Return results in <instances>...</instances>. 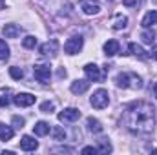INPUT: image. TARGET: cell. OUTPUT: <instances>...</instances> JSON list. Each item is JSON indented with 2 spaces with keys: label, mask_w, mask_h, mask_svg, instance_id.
<instances>
[{
  "label": "cell",
  "mask_w": 157,
  "mask_h": 155,
  "mask_svg": "<svg viewBox=\"0 0 157 155\" xmlns=\"http://www.w3.org/2000/svg\"><path fill=\"white\" fill-rule=\"evenodd\" d=\"M155 53H157V49H155Z\"/></svg>",
  "instance_id": "cell-35"
},
{
  "label": "cell",
  "mask_w": 157,
  "mask_h": 155,
  "mask_svg": "<svg viewBox=\"0 0 157 155\" xmlns=\"http://www.w3.org/2000/svg\"><path fill=\"white\" fill-rule=\"evenodd\" d=\"M13 100H15L17 106L28 108V106H33V104H35V95H31V93H18Z\"/></svg>",
  "instance_id": "cell-9"
},
{
  "label": "cell",
  "mask_w": 157,
  "mask_h": 155,
  "mask_svg": "<svg viewBox=\"0 0 157 155\" xmlns=\"http://www.w3.org/2000/svg\"><path fill=\"white\" fill-rule=\"evenodd\" d=\"M119 42L117 40H108V42H104V53H106V57H113V55H117L119 53Z\"/></svg>",
  "instance_id": "cell-17"
},
{
  "label": "cell",
  "mask_w": 157,
  "mask_h": 155,
  "mask_svg": "<svg viewBox=\"0 0 157 155\" xmlns=\"http://www.w3.org/2000/svg\"><path fill=\"white\" fill-rule=\"evenodd\" d=\"M80 119V112L77 108H66L59 113V120L60 122H75Z\"/></svg>",
  "instance_id": "cell-7"
},
{
  "label": "cell",
  "mask_w": 157,
  "mask_h": 155,
  "mask_svg": "<svg viewBox=\"0 0 157 155\" xmlns=\"http://www.w3.org/2000/svg\"><path fill=\"white\" fill-rule=\"evenodd\" d=\"M39 51H40L42 57H55L57 51H59V42H57L55 39L48 40L46 44H42V46L39 47Z\"/></svg>",
  "instance_id": "cell-6"
},
{
  "label": "cell",
  "mask_w": 157,
  "mask_h": 155,
  "mask_svg": "<svg viewBox=\"0 0 157 155\" xmlns=\"http://www.w3.org/2000/svg\"><path fill=\"white\" fill-rule=\"evenodd\" d=\"M88 88H90V80L86 78H77V80H73L71 82V86H70V89H71V93H75V95H80V93H86L88 91Z\"/></svg>",
  "instance_id": "cell-11"
},
{
  "label": "cell",
  "mask_w": 157,
  "mask_h": 155,
  "mask_svg": "<svg viewBox=\"0 0 157 155\" xmlns=\"http://www.w3.org/2000/svg\"><path fill=\"white\" fill-rule=\"evenodd\" d=\"M0 2H2V0H0Z\"/></svg>",
  "instance_id": "cell-36"
},
{
  "label": "cell",
  "mask_w": 157,
  "mask_h": 155,
  "mask_svg": "<svg viewBox=\"0 0 157 155\" xmlns=\"http://www.w3.org/2000/svg\"><path fill=\"white\" fill-rule=\"evenodd\" d=\"M82 46H84V39H82L80 35H75V37H71V39L66 40V44H64V53H66V55H77L78 51L82 49Z\"/></svg>",
  "instance_id": "cell-4"
},
{
  "label": "cell",
  "mask_w": 157,
  "mask_h": 155,
  "mask_svg": "<svg viewBox=\"0 0 157 155\" xmlns=\"http://www.w3.org/2000/svg\"><path fill=\"white\" fill-rule=\"evenodd\" d=\"M102 2H112V0H102Z\"/></svg>",
  "instance_id": "cell-34"
},
{
  "label": "cell",
  "mask_w": 157,
  "mask_h": 155,
  "mask_svg": "<svg viewBox=\"0 0 157 155\" xmlns=\"http://www.w3.org/2000/svg\"><path fill=\"white\" fill-rule=\"evenodd\" d=\"M9 75H11V78H15V80H20V78L24 77V71L20 68L13 66V68H9Z\"/></svg>",
  "instance_id": "cell-25"
},
{
  "label": "cell",
  "mask_w": 157,
  "mask_h": 155,
  "mask_svg": "<svg viewBox=\"0 0 157 155\" xmlns=\"http://www.w3.org/2000/svg\"><path fill=\"white\" fill-rule=\"evenodd\" d=\"M122 120H124V126H126L128 131H132L133 135L146 137V135L154 133L155 110L152 108V104H148L144 100H137V102H132L126 108Z\"/></svg>",
  "instance_id": "cell-1"
},
{
  "label": "cell",
  "mask_w": 157,
  "mask_h": 155,
  "mask_svg": "<svg viewBox=\"0 0 157 155\" xmlns=\"http://www.w3.org/2000/svg\"><path fill=\"white\" fill-rule=\"evenodd\" d=\"M97 150L101 152V153H112V142L108 141V139H99L97 141Z\"/></svg>",
  "instance_id": "cell-22"
},
{
  "label": "cell",
  "mask_w": 157,
  "mask_h": 155,
  "mask_svg": "<svg viewBox=\"0 0 157 155\" xmlns=\"http://www.w3.org/2000/svg\"><path fill=\"white\" fill-rule=\"evenodd\" d=\"M20 28L17 26V24H6L4 28H2V33L6 35V39H17L18 35H20Z\"/></svg>",
  "instance_id": "cell-13"
},
{
  "label": "cell",
  "mask_w": 157,
  "mask_h": 155,
  "mask_svg": "<svg viewBox=\"0 0 157 155\" xmlns=\"http://www.w3.org/2000/svg\"><path fill=\"white\" fill-rule=\"evenodd\" d=\"M37 148H39V141H35L31 135H24L20 139V150H24V152H35Z\"/></svg>",
  "instance_id": "cell-12"
},
{
  "label": "cell",
  "mask_w": 157,
  "mask_h": 155,
  "mask_svg": "<svg viewBox=\"0 0 157 155\" xmlns=\"http://www.w3.org/2000/svg\"><path fill=\"white\" fill-rule=\"evenodd\" d=\"M157 24V11H148L144 17H143V20H141V26L143 28H152V26H155Z\"/></svg>",
  "instance_id": "cell-15"
},
{
  "label": "cell",
  "mask_w": 157,
  "mask_h": 155,
  "mask_svg": "<svg viewBox=\"0 0 157 155\" xmlns=\"http://www.w3.org/2000/svg\"><path fill=\"white\" fill-rule=\"evenodd\" d=\"M155 2H157V0H155Z\"/></svg>",
  "instance_id": "cell-37"
},
{
  "label": "cell",
  "mask_w": 157,
  "mask_h": 155,
  "mask_svg": "<svg viewBox=\"0 0 157 155\" xmlns=\"http://www.w3.org/2000/svg\"><path fill=\"white\" fill-rule=\"evenodd\" d=\"M115 86L122 89H141L143 88V78L137 73L132 71H122L115 77Z\"/></svg>",
  "instance_id": "cell-2"
},
{
  "label": "cell",
  "mask_w": 157,
  "mask_h": 155,
  "mask_svg": "<svg viewBox=\"0 0 157 155\" xmlns=\"http://www.w3.org/2000/svg\"><path fill=\"white\" fill-rule=\"evenodd\" d=\"M22 46H24V47H28V49H33V47L37 46V39H35L33 35H28L26 39L22 40Z\"/></svg>",
  "instance_id": "cell-24"
},
{
  "label": "cell",
  "mask_w": 157,
  "mask_h": 155,
  "mask_svg": "<svg viewBox=\"0 0 157 155\" xmlns=\"http://www.w3.org/2000/svg\"><path fill=\"white\" fill-rule=\"evenodd\" d=\"M99 150L97 148H93V146H86V148H82V153H97Z\"/></svg>",
  "instance_id": "cell-31"
},
{
  "label": "cell",
  "mask_w": 157,
  "mask_h": 155,
  "mask_svg": "<svg viewBox=\"0 0 157 155\" xmlns=\"http://www.w3.org/2000/svg\"><path fill=\"white\" fill-rule=\"evenodd\" d=\"M90 104L95 108V110H104V108H108V104H110V95H108V91L106 89H97V91H93V95H91V99H90Z\"/></svg>",
  "instance_id": "cell-3"
},
{
  "label": "cell",
  "mask_w": 157,
  "mask_h": 155,
  "mask_svg": "<svg viewBox=\"0 0 157 155\" xmlns=\"http://www.w3.org/2000/svg\"><path fill=\"white\" fill-rule=\"evenodd\" d=\"M86 126H88V130H90L91 133H101V131H102L101 120H97V119H93V117H88V119H86Z\"/></svg>",
  "instance_id": "cell-19"
},
{
  "label": "cell",
  "mask_w": 157,
  "mask_h": 155,
  "mask_svg": "<svg viewBox=\"0 0 157 155\" xmlns=\"http://www.w3.org/2000/svg\"><path fill=\"white\" fill-rule=\"evenodd\" d=\"M53 110H55V102L46 100V102H42V104H40V112H42V113H51Z\"/></svg>",
  "instance_id": "cell-26"
},
{
  "label": "cell",
  "mask_w": 157,
  "mask_h": 155,
  "mask_svg": "<svg viewBox=\"0 0 157 155\" xmlns=\"http://www.w3.org/2000/svg\"><path fill=\"white\" fill-rule=\"evenodd\" d=\"M33 131H35V135L44 137V135H48V133L51 131V128H49V124H48L46 120H39V122L33 126Z\"/></svg>",
  "instance_id": "cell-16"
},
{
  "label": "cell",
  "mask_w": 157,
  "mask_h": 155,
  "mask_svg": "<svg viewBox=\"0 0 157 155\" xmlns=\"http://www.w3.org/2000/svg\"><path fill=\"white\" fill-rule=\"evenodd\" d=\"M33 75L39 82L48 84L49 78H51V66L49 64H35L33 66Z\"/></svg>",
  "instance_id": "cell-5"
},
{
  "label": "cell",
  "mask_w": 157,
  "mask_h": 155,
  "mask_svg": "<svg viewBox=\"0 0 157 155\" xmlns=\"http://www.w3.org/2000/svg\"><path fill=\"white\" fill-rule=\"evenodd\" d=\"M9 102H11V99L9 97H6V95H2L0 97V106L4 108V106H9Z\"/></svg>",
  "instance_id": "cell-30"
},
{
  "label": "cell",
  "mask_w": 157,
  "mask_h": 155,
  "mask_svg": "<svg viewBox=\"0 0 157 155\" xmlns=\"http://www.w3.org/2000/svg\"><path fill=\"white\" fill-rule=\"evenodd\" d=\"M11 122H13V128H17V130H20V128H24V119H22V117H13V120H11Z\"/></svg>",
  "instance_id": "cell-29"
},
{
  "label": "cell",
  "mask_w": 157,
  "mask_h": 155,
  "mask_svg": "<svg viewBox=\"0 0 157 155\" xmlns=\"http://www.w3.org/2000/svg\"><path fill=\"white\" fill-rule=\"evenodd\" d=\"M128 49H130V53L133 55V57H137V59H148V55H146V51L139 46V44H135V42H132L130 46H128Z\"/></svg>",
  "instance_id": "cell-18"
},
{
  "label": "cell",
  "mask_w": 157,
  "mask_h": 155,
  "mask_svg": "<svg viewBox=\"0 0 157 155\" xmlns=\"http://www.w3.org/2000/svg\"><path fill=\"white\" fill-rule=\"evenodd\" d=\"M13 128L11 126H6V124H0V141H11L13 139Z\"/></svg>",
  "instance_id": "cell-21"
},
{
  "label": "cell",
  "mask_w": 157,
  "mask_h": 155,
  "mask_svg": "<svg viewBox=\"0 0 157 155\" xmlns=\"http://www.w3.org/2000/svg\"><path fill=\"white\" fill-rule=\"evenodd\" d=\"M55 152H68V153H71L73 150H71V148H66V146H64V148H57Z\"/></svg>",
  "instance_id": "cell-32"
},
{
  "label": "cell",
  "mask_w": 157,
  "mask_h": 155,
  "mask_svg": "<svg viewBox=\"0 0 157 155\" xmlns=\"http://www.w3.org/2000/svg\"><path fill=\"white\" fill-rule=\"evenodd\" d=\"M141 39H143L144 44L154 46V44H155V31H154V29H150V28H144V31L141 33Z\"/></svg>",
  "instance_id": "cell-20"
},
{
  "label": "cell",
  "mask_w": 157,
  "mask_h": 155,
  "mask_svg": "<svg viewBox=\"0 0 157 155\" xmlns=\"http://www.w3.org/2000/svg\"><path fill=\"white\" fill-rule=\"evenodd\" d=\"M80 9L84 15H97L101 11V6L95 0H80Z\"/></svg>",
  "instance_id": "cell-10"
},
{
  "label": "cell",
  "mask_w": 157,
  "mask_h": 155,
  "mask_svg": "<svg viewBox=\"0 0 157 155\" xmlns=\"http://www.w3.org/2000/svg\"><path fill=\"white\" fill-rule=\"evenodd\" d=\"M9 59V46L6 44V40L0 39V60H7Z\"/></svg>",
  "instance_id": "cell-23"
},
{
  "label": "cell",
  "mask_w": 157,
  "mask_h": 155,
  "mask_svg": "<svg viewBox=\"0 0 157 155\" xmlns=\"http://www.w3.org/2000/svg\"><path fill=\"white\" fill-rule=\"evenodd\" d=\"M154 93H155V99H157V82H155V86H154Z\"/></svg>",
  "instance_id": "cell-33"
},
{
  "label": "cell",
  "mask_w": 157,
  "mask_h": 155,
  "mask_svg": "<svg viewBox=\"0 0 157 155\" xmlns=\"http://www.w3.org/2000/svg\"><path fill=\"white\" fill-rule=\"evenodd\" d=\"M84 73L88 80H93V82H99L102 80V73H101V68L97 64H86L84 66Z\"/></svg>",
  "instance_id": "cell-8"
},
{
  "label": "cell",
  "mask_w": 157,
  "mask_h": 155,
  "mask_svg": "<svg viewBox=\"0 0 157 155\" xmlns=\"http://www.w3.org/2000/svg\"><path fill=\"white\" fill-rule=\"evenodd\" d=\"M112 28H113L115 31L126 29V28H128V17H126V15H122V13H117V15H115V18H113Z\"/></svg>",
  "instance_id": "cell-14"
},
{
  "label": "cell",
  "mask_w": 157,
  "mask_h": 155,
  "mask_svg": "<svg viewBox=\"0 0 157 155\" xmlns=\"http://www.w3.org/2000/svg\"><path fill=\"white\" fill-rule=\"evenodd\" d=\"M53 137H55V141H64V139H66V131H64L60 126H57V128L53 130Z\"/></svg>",
  "instance_id": "cell-27"
},
{
  "label": "cell",
  "mask_w": 157,
  "mask_h": 155,
  "mask_svg": "<svg viewBox=\"0 0 157 155\" xmlns=\"http://www.w3.org/2000/svg\"><path fill=\"white\" fill-rule=\"evenodd\" d=\"M143 2H144V0H122V4L128 6V7H132V9H137Z\"/></svg>",
  "instance_id": "cell-28"
}]
</instances>
